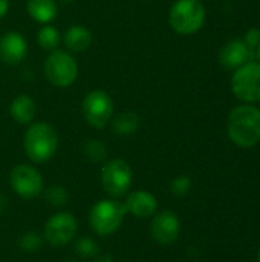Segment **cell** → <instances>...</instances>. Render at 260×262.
I'll return each mask as SVG.
<instances>
[{
	"label": "cell",
	"instance_id": "cell-15",
	"mask_svg": "<svg viewBox=\"0 0 260 262\" xmlns=\"http://www.w3.org/2000/svg\"><path fill=\"white\" fill-rule=\"evenodd\" d=\"M9 114L18 124L29 126L35 118L37 104L32 100V97H29L26 94H20L12 100V103L9 106Z\"/></svg>",
	"mask_w": 260,
	"mask_h": 262
},
{
	"label": "cell",
	"instance_id": "cell-16",
	"mask_svg": "<svg viewBox=\"0 0 260 262\" xmlns=\"http://www.w3.org/2000/svg\"><path fill=\"white\" fill-rule=\"evenodd\" d=\"M63 41L70 52H84L92 45V32L83 25H72L66 29Z\"/></svg>",
	"mask_w": 260,
	"mask_h": 262
},
{
	"label": "cell",
	"instance_id": "cell-5",
	"mask_svg": "<svg viewBox=\"0 0 260 262\" xmlns=\"http://www.w3.org/2000/svg\"><path fill=\"white\" fill-rule=\"evenodd\" d=\"M231 92L233 95L247 104H256L260 101V63L248 61L241 68L234 69L231 75Z\"/></svg>",
	"mask_w": 260,
	"mask_h": 262
},
{
	"label": "cell",
	"instance_id": "cell-11",
	"mask_svg": "<svg viewBox=\"0 0 260 262\" xmlns=\"http://www.w3.org/2000/svg\"><path fill=\"white\" fill-rule=\"evenodd\" d=\"M181 232V221L172 210H162L155 215L150 226L152 238L161 246L173 244Z\"/></svg>",
	"mask_w": 260,
	"mask_h": 262
},
{
	"label": "cell",
	"instance_id": "cell-20",
	"mask_svg": "<svg viewBox=\"0 0 260 262\" xmlns=\"http://www.w3.org/2000/svg\"><path fill=\"white\" fill-rule=\"evenodd\" d=\"M84 154L93 163H100V161H104L107 158L106 144L100 140H89L84 144Z\"/></svg>",
	"mask_w": 260,
	"mask_h": 262
},
{
	"label": "cell",
	"instance_id": "cell-7",
	"mask_svg": "<svg viewBox=\"0 0 260 262\" xmlns=\"http://www.w3.org/2000/svg\"><path fill=\"white\" fill-rule=\"evenodd\" d=\"M81 112L89 126L103 129L110 123L113 117V100L106 91L93 89L84 95Z\"/></svg>",
	"mask_w": 260,
	"mask_h": 262
},
{
	"label": "cell",
	"instance_id": "cell-1",
	"mask_svg": "<svg viewBox=\"0 0 260 262\" xmlns=\"http://www.w3.org/2000/svg\"><path fill=\"white\" fill-rule=\"evenodd\" d=\"M230 140L242 149L254 147L260 141V109L254 104L236 106L227 118Z\"/></svg>",
	"mask_w": 260,
	"mask_h": 262
},
{
	"label": "cell",
	"instance_id": "cell-8",
	"mask_svg": "<svg viewBox=\"0 0 260 262\" xmlns=\"http://www.w3.org/2000/svg\"><path fill=\"white\" fill-rule=\"evenodd\" d=\"M133 173L127 161L121 158L109 160L101 169V184L107 195L120 198L126 195L132 186Z\"/></svg>",
	"mask_w": 260,
	"mask_h": 262
},
{
	"label": "cell",
	"instance_id": "cell-19",
	"mask_svg": "<svg viewBox=\"0 0 260 262\" xmlns=\"http://www.w3.org/2000/svg\"><path fill=\"white\" fill-rule=\"evenodd\" d=\"M37 43L48 52L55 51L61 43V34L55 26L43 25L37 32Z\"/></svg>",
	"mask_w": 260,
	"mask_h": 262
},
{
	"label": "cell",
	"instance_id": "cell-29",
	"mask_svg": "<svg viewBox=\"0 0 260 262\" xmlns=\"http://www.w3.org/2000/svg\"><path fill=\"white\" fill-rule=\"evenodd\" d=\"M93 262H115L113 259H110V258H100V259H97V261Z\"/></svg>",
	"mask_w": 260,
	"mask_h": 262
},
{
	"label": "cell",
	"instance_id": "cell-30",
	"mask_svg": "<svg viewBox=\"0 0 260 262\" xmlns=\"http://www.w3.org/2000/svg\"><path fill=\"white\" fill-rule=\"evenodd\" d=\"M61 3H70V2H74V0H60Z\"/></svg>",
	"mask_w": 260,
	"mask_h": 262
},
{
	"label": "cell",
	"instance_id": "cell-26",
	"mask_svg": "<svg viewBox=\"0 0 260 262\" xmlns=\"http://www.w3.org/2000/svg\"><path fill=\"white\" fill-rule=\"evenodd\" d=\"M9 11V0H0V18H3Z\"/></svg>",
	"mask_w": 260,
	"mask_h": 262
},
{
	"label": "cell",
	"instance_id": "cell-24",
	"mask_svg": "<svg viewBox=\"0 0 260 262\" xmlns=\"http://www.w3.org/2000/svg\"><path fill=\"white\" fill-rule=\"evenodd\" d=\"M190 187H192V180L188 175H179L170 184V190L176 196H185L190 192Z\"/></svg>",
	"mask_w": 260,
	"mask_h": 262
},
{
	"label": "cell",
	"instance_id": "cell-22",
	"mask_svg": "<svg viewBox=\"0 0 260 262\" xmlns=\"http://www.w3.org/2000/svg\"><path fill=\"white\" fill-rule=\"evenodd\" d=\"M46 201L54 207H63L69 201V193L63 186H52L44 192Z\"/></svg>",
	"mask_w": 260,
	"mask_h": 262
},
{
	"label": "cell",
	"instance_id": "cell-9",
	"mask_svg": "<svg viewBox=\"0 0 260 262\" xmlns=\"http://www.w3.org/2000/svg\"><path fill=\"white\" fill-rule=\"evenodd\" d=\"M78 223L69 212H58L46 221L44 239L54 247H63L75 239Z\"/></svg>",
	"mask_w": 260,
	"mask_h": 262
},
{
	"label": "cell",
	"instance_id": "cell-32",
	"mask_svg": "<svg viewBox=\"0 0 260 262\" xmlns=\"http://www.w3.org/2000/svg\"><path fill=\"white\" fill-rule=\"evenodd\" d=\"M66 262H75V261H66Z\"/></svg>",
	"mask_w": 260,
	"mask_h": 262
},
{
	"label": "cell",
	"instance_id": "cell-3",
	"mask_svg": "<svg viewBox=\"0 0 260 262\" xmlns=\"http://www.w3.org/2000/svg\"><path fill=\"white\" fill-rule=\"evenodd\" d=\"M207 11L201 0H176L169 11L170 28L181 35L196 34L205 23Z\"/></svg>",
	"mask_w": 260,
	"mask_h": 262
},
{
	"label": "cell",
	"instance_id": "cell-14",
	"mask_svg": "<svg viewBox=\"0 0 260 262\" xmlns=\"http://www.w3.org/2000/svg\"><path fill=\"white\" fill-rule=\"evenodd\" d=\"M124 207L127 213H132L136 218H149L156 213L158 201L147 190H135L127 196Z\"/></svg>",
	"mask_w": 260,
	"mask_h": 262
},
{
	"label": "cell",
	"instance_id": "cell-12",
	"mask_svg": "<svg viewBox=\"0 0 260 262\" xmlns=\"http://www.w3.org/2000/svg\"><path fill=\"white\" fill-rule=\"evenodd\" d=\"M28 55V41L23 34L9 31L0 38V60L6 64H18Z\"/></svg>",
	"mask_w": 260,
	"mask_h": 262
},
{
	"label": "cell",
	"instance_id": "cell-27",
	"mask_svg": "<svg viewBox=\"0 0 260 262\" xmlns=\"http://www.w3.org/2000/svg\"><path fill=\"white\" fill-rule=\"evenodd\" d=\"M6 206H8V200H6L5 195L0 193V215L6 210Z\"/></svg>",
	"mask_w": 260,
	"mask_h": 262
},
{
	"label": "cell",
	"instance_id": "cell-21",
	"mask_svg": "<svg viewBox=\"0 0 260 262\" xmlns=\"http://www.w3.org/2000/svg\"><path fill=\"white\" fill-rule=\"evenodd\" d=\"M77 255H80L81 258L87 259V258H93L98 255L100 252V246L97 244V241H93L92 238H80L75 241V246H74Z\"/></svg>",
	"mask_w": 260,
	"mask_h": 262
},
{
	"label": "cell",
	"instance_id": "cell-10",
	"mask_svg": "<svg viewBox=\"0 0 260 262\" xmlns=\"http://www.w3.org/2000/svg\"><path fill=\"white\" fill-rule=\"evenodd\" d=\"M9 184L17 195L26 200L38 196L43 190L41 173L29 164H17L9 173Z\"/></svg>",
	"mask_w": 260,
	"mask_h": 262
},
{
	"label": "cell",
	"instance_id": "cell-6",
	"mask_svg": "<svg viewBox=\"0 0 260 262\" xmlns=\"http://www.w3.org/2000/svg\"><path fill=\"white\" fill-rule=\"evenodd\" d=\"M127 210L124 207V203L115 201V200H103L98 201L92 210H90V226L95 233L100 236H107L115 233L126 216Z\"/></svg>",
	"mask_w": 260,
	"mask_h": 262
},
{
	"label": "cell",
	"instance_id": "cell-23",
	"mask_svg": "<svg viewBox=\"0 0 260 262\" xmlns=\"http://www.w3.org/2000/svg\"><path fill=\"white\" fill-rule=\"evenodd\" d=\"M43 236H40L38 233L35 232H28L25 235L20 236L18 239V246L21 250L28 252V253H32V252H37L41 246H43Z\"/></svg>",
	"mask_w": 260,
	"mask_h": 262
},
{
	"label": "cell",
	"instance_id": "cell-4",
	"mask_svg": "<svg viewBox=\"0 0 260 262\" xmlns=\"http://www.w3.org/2000/svg\"><path fill=\"white\" fill-rule=\"evenodd\" d=\"M43 72L52 86L64 89L75 83L78 77V63L69 52L55 49L46 57Z\"/></svg>",
	"mask_w": 260,
	"mask_h": 262
},
{
	"label": "cell",
	"instance_id": "cell-17",
	"mask_svg": "<svg viewBox=\"0 0 260 262\" xmlns=\"http://www.w3.org/2000/svg\"><path fill=\"white\" fill-rule=\"evenodd\" d=\"M26 11L32 20L41 25L52 23L58 15V6L55 0H28Z\"/></svg>",
	"mask_w": 260,
	"mask_h": 262
},
{
	"label": "cell",
	"instance_id": "cell-2",
	"mask_svg": "<svg viewBox=\"0 0 260 262\" xmlns=\"http://www.w3.org/2000/svg\"><path fill=\"white\" fill-rule=\"evenodd\" d=\"M23 147L32 163H46L58 149L57 130L46 121L31 123L25 132Z\"/></svg>",
	"mask_w": 260,
	"mask_h": 262
},
{
	"label": "cell",
	"instance_id": "cell-13",
	"mask_svg": "<svg viewBox=\"0 0 260 262\" xmlns=\"http://www.w3.org/2000/svg\"><path fill=\"white\" fill-rule=\"evenodd\" d=\"M253 57L254 51H251L241 38L230 40L219 51V61L225 69H238L242 64L251 61Z\"/></svg>",
	"mask_w": 260,
	"mask_h": 262
},
{
	"label": "cell",
	"instance_id": "cell-31",
	"mask_svg": "<svg viewBox=\"0 0 260 262\" xmlns=\"http://www.w3.org/2000/svg\"><path fill=\"white\" fill-rule=\"evenodd\" d=\"M257 262H260V249H259V253H257Z\"/></svg>",
	"mask_w": 260,
	"mask_h": 262
},
{
	"label": "cell",
	"instance_id": "cell-25",
	"mask_svg": "<svg viewBox=\"0 0 260 262\" xmlns=\"http://www.w3.org/2000/svg\"><path fill=\"white\" fill-rule=\"evenodd\" d=\"M244 43L251 49V51H256V48L259 46L260 43V29L259 28H250L245 35H244Z\"/></svg>",
	"mask_w": 260,
	"mask_h": 262
},
{
	"label": "cell",
	"instance_id": "cell-18",
	"mask_svg": "<svg viewBox=\"0 0 260 262\" xmlns=\"http://www.w3.org/2000/svg\"><path fill=\"white\" fill-rule=\"evenodd\" d=\"M141 118L133 111H126L112 120V130L120 137H129L139 129Z\"/></svg>",
	"mask_w": 260,
	"mask_h": 262
},
{
	"label": "cell",
	"instance_id": "cell-28",
	"mask_svg": "<svg viewBox=\"0 0 260 262\" xmlns=\"http://www.w3.org/2000/svg\"><path fill=\"white\" fill-rule=\"evenodd\" d=\"M254 55H256L257 61H259V63H260V43H259V46L256 48V51H254Z\"/></svg>",
	"mask_w": 260,
	"mask_h": 262
}]
</instances>
